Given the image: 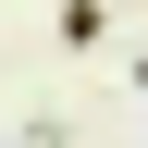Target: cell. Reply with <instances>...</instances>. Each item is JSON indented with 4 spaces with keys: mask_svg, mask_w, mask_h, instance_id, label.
<instances>
[{
    "mask_svg": "<svg viewBox=\"0 0 148 148\" xmlns=\"http://www.w3.org/2000/svg\"><path fill=\"white\" fill-rule=\"evenodd\" d=\"M49 37H62V49H99V37H111V0H62Z\"/></svg>",
    "mask_w": 148,
    "mask_h": 148,
    "instance_id": "6da1fadb",
    "label": "cell"
}]
</instances>
